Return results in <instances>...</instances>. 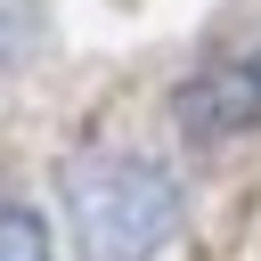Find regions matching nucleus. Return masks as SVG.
<instances>
[{
  "label": "nucleus",
  "mask_w": 261,
  "mask_h": 261,
  "mask_svg": "<svg viewBox=\"0 0 261 261\" xmlns=\"http://www.w3.org/2000/svg\"><path fill=\"white\" fill-rule=\"evenodd\" d=\"M179 114H188V130H196L204 147L261 130V57H237V65H220V73H204Z\"/></svg>",
  "instance_id": "2"
},
{
  "label": "nucleus",
  "mask_w": 261,
  "mask_h": 261,
  "mask_svg": "<svg viewBox=\"0 0 261 261\" xmlns=\"http://www.w3.org/2000/svg\"><path fill=\"white\" fill-rule=\"evenodd\" d=\"M24 33H33V0H0V73L24 57Z\"/></svg>",
  "instance_id": "4"
},
{
  "label": "nucleus",
  "mask_w": 261,
  "mask_h": 261,
  "mask_svg": "<svg viewBox=\"0 0 261 261\" xmlns=\"http://www.w3.org/2000/svg\"><path fill=\"white\" fill-rule=\"evenodd\" d=\"M57 196L82 261H155L179 245V179L139 147H73Z\"/></svg>",
  "instance_id": "1"
},
{
  "label": "nucleus",
  "mask_w": 261,
  "mask_h": 261,
  "mask_svg": "<svg viewBox=\"0 0 261 261\" xmlns=\"http://www.w3.org/2000/svg\"><path fill=\"white\" fill-rule=\"evenodd\" d=\"M0 261H49V220L0 179Z\"/></svg>",
  "instance_id": "3"
}]
</instances>
